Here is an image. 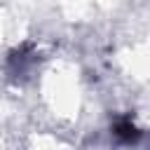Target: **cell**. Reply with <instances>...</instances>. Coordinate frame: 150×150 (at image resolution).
Wrapping results in <instances>:
<instances>
[{
    "instance_id": "cell-1",
    "label": "cell",
    "mask_w": 150,
    "mask_h": 150,
    "mask_svg": "<svg viewBox=\"0 0 150 150\" xmlns=\"http://www.w3.org/2000/svg\"><path fill=\"white\" fill-rule=\"evenodd\" d=\"M112 134H115V138H117L120 143H127V145H129V143H136V141H138V136H141V134H138V129H136L129 120L117 122V124H115V129H112Z\"/></svg>"
}]
</instances>
